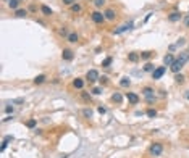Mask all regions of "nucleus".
Returning <instances> with one entry per match:
<instances>
[{
  "label": "nucleus",
  "mask_w": 189,
  "mask_h": 158,
  "mask_svg": "<svg viewBox=\"0 0 189 158\" xmlns=\"http://www.w3.org/2000/svg\"><path fill=\"white\" fill-rule=\"evenodd\" d=\"M84 84H86V77H74L73 82H71V85H73L74 89H78V90L84 89Z\"/></svg>",
  "instance_id": "nucleus-8"
},
{
  "label": "nucleus",
  "mask_w": 189,
  "mask_h": 158,
  "mask_svg": "<svg viewBox=\"0 0 189 158\" xmlns=\"http://www.w3.org/2000/svg\"><path fill=\"white\" fill-rule=\"evenodd\" d=\"M81 97L84 98L86 102H90V94H87V92H81Z\"/></svg>",
  "instance_id": "nucleus-37"
},
{
  "label": "nucleus",
  "mask_w": 189,
  "mask_h": 158,
  "mask_svg": "<svg viewBox=\"0 0 189 158\" xmlns=\"http://www.w3.org/2000/svg\"><path fill=\"white\" fill-rule=\"evenodd\" d=\"M45 81H47V76H45V74H39V76H36V77L33 79V82H34L36 85H41V84H44Z\"/></svg>",
  "instance_id": "nucleus-19"
},
{
  "label": "nucleus",
  "mask_w": 189,
  "mask_h": 158,
  "mask_svg": "<svg viewBox=\"0 0 189 158\" xmlns=\"http://www.w3.org/2000/svg\"><path fill=\"white\" fill-rule=\"evenodd\" d=\"M155 68H157V66L154 65V63H150V61H147V63L144 65V68H142V71H144V73H152V71H154Z\"/></svg>",
  "instance_id": "nucleus-24"
},
{
  "label": "nucleus",
  "mask_w": 189,
  "mask_h": 158,
  "mask_svg": "<svg viewBox=\"0 0 189 158\" xmlns=\"http://www.w3.org/2000/svg\"><path fill=\"white\" fill-rule=\"evenodd\" d=\"M131 28H133V23H126V24L120 26L118 29H115V31H113V34H121V33H124V31H129Z\"/></svg>",
  "instance_id": "nucleus-15"
},
{
  "label": "nucleus",
  "mask_w": 189,
  "mask_h": 158,
  "mask_svg": "<svg viewBox=\"0 0 189 158\" xmlns=\"http://www.w3.org/2000/svg\"><path fill=\"white\" fill-rule=\"evenodd\" d=\"M124 97H126V100H128V103H129V105H137V103L141 102V97H139L136 92H126V95H124Z\"/></svg>",
  "instance_id": "nucleus-7"
},
{
  "label": "nucleus",
  "mask_w": 189,
  "mask_h": 158,
  "mask_svg": "<svg viewBox=\"0 0 189 158\" xmlns=\"http://www.w3.org/2000/svg\"><path fill=\"white\" fill-rule=\"evenodd\" d=\"M99 79H100V74H99V71H97V69H89V71L86 73V81L90 82V84L97 82Z\"/></svg>",
  "instance_id": "nucleus-5"
},
{
  "label": "nucleus",
  "mask_w": 189,
  "mask_h": 158,
  "mask_svg": "<svg viewBox=\"0 0 189 158\" xmlns=\"http://www.w3.org/2000/svg\"><path fill=\"white\" fill-rule=\"evenodd\" d=\"M21 2H23V0H8V2H7V5H8L10 10H13V12H15V10L20 8Z\"/></svg>",
  "instance_id": "nucleus-14"
},
{
  "label": "nucleus",
  "mask_w": 189,
  "mask_h": 158,
  "mask_svg": "<svg viewBox=\"0 0 189 158\" xmlns=\"http://www.w3.org/2000/svg\"><path fill=\"white\" fill-rule=\"evenodd\" d=\"M158 92H160V95H162V97H165V95H167V92H165L163 89H162V90H158Z\"/></svg>",
  "instance_id": "nucleus-44"
},
{
  "label": "nucleus",
  "mask_w": 189,
  "mask_h": 158,
  "mask_svg": "<svg viewBox=\"0 0 189 158\" xmlns=\"http://www.w3.org/2000/svg\"><path fill=\"white\" fill-rule=\"evenodd\" d=\"M149 153L152 155V157H160V155L163 153V144H162V142H154V144H150Z\"/></svg>",
  "instance_id": "nucleus-3"
},
{
  "label": "nucleus",
  "mask_w": 189,
  "mask_h": 158,
  "mask_svg": "<svg viewBox=\"0 0 189 158\" xmlns=\"http://www.w3.org/2000/svg\"><path fill=\"white\" fill-rule=\"evenodd\" d=\"M184 81H186L184 74H181V73L175 74V82H176V84H184Z\"/></svg>",
  "instance_id": "nucleus-25"
},
{
  "label": "nucleus",
  "mask_w": 189,
  "mask_h": 158,
  "mask_svg": "<svg viewBox=\"0 0 189 158\" xmlns=\"http://www.w3.org/2000/svg\"><path fill=\"white\" fill-rule=\"evenodd\" d=\"M139 60H141V53H137V52L128 53V61H129V63H137Z\"/></svg>",
  "instance_id": "nucleus-13"
},
{
  "label": "nucleus",
  "mask_w": 189,
  "mask_h": 158,
  "mask_svg": "<svg viewBox=\"0 0 189 158\" xmlns=\"http://www.w3.org/2000/svg\"><path fill=\"white\" fill-rule=\"evenodd\" d=\"M58 34H60V36L62 37H68V28H66V26H62V28H60V31H58Z\"/></svg>",
  "instance_id": "nucleus-33"
},
{
  "label": "nucleus",
  "mask_w": 189,
  "mask_h": 158,
  "mask_svg": "<svg viewBox=\"0 0 189 158\" xmlns=\"http://www.w3.org/2000/svg\"><path fill=\"white\" fill-rule=\"evenodd\" d=\"M102 92H103V87H102V85H95V87H92V89H90V94H92V95H100Z\"/></svg>",
  "instance_id": "nucleus-27"
},
{
  "label": "nucleus",
  "mask_w": 189,
  "mask_h": 158,
  "mask_svg": "<svg viewBox=\"0 0 189 158\" xmlns=\"http://www.w3.org/2000/svg\"><path fill=\"white\" fill-rule=\"evenodd\" d=\"M28 13H29V10L18 8V10H15V16H16V18H26V16H28Z\"/></svg>",
  "instance_id": "nucleus-20"
},
{
  "label": "nucleus",
  "mask_w": 189,
  "mask_h": 158,
  "mask_svg": "<svg viewBox=\"0 0 189 158\" xmlns=\"http://www.w3.org/2000/svg\"><path fill=\"white\" fill-rule=\"evenodd\" d=\"M62 2H63V5H65V7H71V5H74L78 0H62Z\"/></svg>",
  "instance_id": "nucleus-35"
},
{
  "label": "nucleus",
  "mask_w": 189,
  "mask_h": 158,
  "mask_svg": "<svg viewBox=\"0 0 189 158\" xmlns=\"http://www.w3.org/2000/svg\"><path fill=\"white\" fill-rule=\"evenodd\" d=\"M145 115H147L149 118H155L157 115H158V111H157L155 108H147V111H145Z\"/></svg>",
  "instance_id": "nucleus-32"
},
{
  "label": "nucleus",
  "mask_w": 189,
  "mask_h": 158,
  "mask_svg": "<svg viewBox=\"0 0 189 158\" xmlns=\"http://www.w3.org/2000/svg\"><path fill=\"white\" fill-rule=\"evenodd\" d=\"M167 73V66H157L155 69H154L152 73V79L154 81H158V79H162V77H163V74Z\"/></svg>",
  "instance_id": "nucleus-6"
},
{
  "label": "nucleus",
  "mask_w": 189,
  "mask_h": 158,
  "mask_svg": "<svg viewBox=\"0 0 189 158\" xmlns=\"http://www.w3.org/2000/svg\"><path fill=\"white\" fill-rule=\"evenodd\" d=\"M36 124H37L36 118H31V119H28V121H26V127H29V129H34V127H36Z\"/></svg>",
  "instance_id": "nucleus-30"
},
{
  "label": "nucleus",
  "mask_w": 189,
  "mask_h": 158,
  "mask_svg": "<svg viewBox=\"0 0 189 158\" xmlns=\"http://www.w3.org/2000/svg\"><path fill=\"white\" fill-rule=\"evenodd\" d=\"M39 8H41V13L44 15V16H50V15H54L52 8H50V7H47V5H44V3H42L41 7H39Z\"/></svg>",
  "instance_id": "nucleus-18"
},
{
  "label": "nucleus",
  "mask_w": 189,
  "mask_h": 158,
  "mask_svg": "<svg viewBox=\"0 0 189 158\" xmlns=\"http://www.w3.org/2000/svg\"><path fill=\"white\" fill-rule=\"evenodd\" d=\"M154 55H155V52H154V50H145V52H141V60L147 61V60H150Z\"/></svg>",
  "instance_id": "nucleus-16"
},
{
  "label": "nucleus",
  "mask_w": 189,
  "mask_h": 158,
  "mask_svg": "<svg viewBox=\"0 0 189 158\" xmlns=\"http://www.w3.org/2000/svg\"><path fill=\"white\" fill-rule=\"evenodd\" d=\"M167 20H168L170 23H179V21L183 20V15H181V12H176V10H175V12H171L168 16H167Z\"/></svg>",
  "instance_id": "nucleus-10"
},
{
  "label": "nucleus",
  "mask_w": 189,
  "mask_h": 158,
  "mask_svg": "<svg viewBox=\"0 0 189 158\" xmlns=\"http://www.w3.org/2000/svg\"><path fill=\"white\" fill-rule=\"evenodd\" d=\"M13 111H15V106H13V105H7V106H5V113L13 115Z\"/></svg>",
  "instance_id": "nucleus-34"
},
{
  "label": "nucleus",
  "mask_w": 189,
  "mask_h": 158,
  "mask_svg": "<svg viewBox=\"0 0 189 158\" xmlns=\"http://www.w3.org/2000/svg\"><path fill=\"white\" fill-rule=\"evenodd\" d=\"M142 97L145 98V102H147L149 105H152L154 102H155V90H154V87H150V85H145V87H142Z\"/></svg>",
  "instance_id": "nucleus-2"
},
{
  "label": "nucleus",
  "mask_w": 189,
  "mask_h": 158,
  "mask_svg": "<svg viewBox=\"0 0 189 158\" xmlns=\"http://www.w3.org/2000/svg\"><path fill=\"white\" fill-rule=\"evenodd\" d=\"M13 140V136H5L3 140H2V147H0V152H5V149H7V145H8V142Z\"/></svg>",
  "instance_id": "nucleus-21"
},
{
  "label": "nucleus",
  "mask_w": 189,
  "mask_h": 158,
  "mask_svg": "<svg viewBox=\"0 0 189 158\" xmlns=\"http://www.w3.org/2000/svg\"><path fill=\"white\" fill-rule=\"evenodd\" d=\"M184 98H186V100H189V90H186V92H184Z\"/></svg>",
  "instance_id": "nucleus-43"
},
{
  "label": "nucleus",
  "mask_w": 189,
  "mask_h": 158,
  "mask_svg": "<svg viewBox=\"0 0 189 158\" xmlns=\"http://www.w3.org/2000/svg\"><path fill=\"white\" fill-rule=\"evenodd\" d=\"M29 12H37V7L36 5H31V7H29Z\"/></svg>",
  "instance_id": "nucleus-41"
},
{
  "label": "nucleus",
  "mask_w": 189,
  "mask_h": 158,
  "mask_svg": "<svg viewBox=\"0 0 189 158\" xmlns=\"http://www.w3.org/2000/svg\"><path fill=\"white\" fill-rule=\"evenodd\" d=\"M184 26H186V28H189V15L184 18Z\"/></svg>",
  "instance_id": "nucleus-40"
},
{
  "label": "nucleus",
  "mask_w": 189,
  "mask_h": 158,
  "mask_svg": "<svg viewBox=\"0 0 189 158\" xmlns=\"http://www.w3.org/2000/svg\"><path fill=\"white\" fill-rule=\"evenodd\" d=\"M24 102V98H16V100H13V103H23Z\"/></svg>",
  "instance_id": "nucleus-42"
},
{
  "label": "nucleus",
  "mask_w": 189,
  "mask_h": 158,
  "mask_svg": "<svg viewBox=\"0 0 189 158\" xmlns=\"http://www.w3.org/2000/svg\"><path fill=\"white\" fill-rule=\"evenodd\" d=\"M81 10H82V7L78 3V2H76L74 5H71V7H70V12H71V13H79Z\"/></svg>",
  "instance_id": "nucleus-29"
},
{
  "label": "nucleus",
  "mask_w": 189,
  "mask_h": 158,
  "mask_svg": "<svg viewBox=\"0 0 189 158\" xmlns=\"http://www.w3.org/2000/svg\"><path fill=\"white\" fill-rule=\"evenodd\" d=\"M99 82H100V85H102V87H103V85H107V84H108V77H107V76H102V77L99 79Z\"/></svg>",
  "instance_id": "nucleus-36"
},
{
  "label": "nucleus",
  "mask_w": 189,
  "mask_h": 158,
  "mask_svg": "<svg viewBox=\"0 0 189 158\" xmlns=\"http://www.w3.org/2000/svg\"><path fill=\"white\" fill-rule=\"evenodd\" d=\"M111 63H113V58H111V57H107L105 60L102 61V68H110Z\"/></svg>",
  "instance_id": "nucleus-31"
},
{
  "label": "nucleus",
  "mask_w": 189,
  "mask_h": 158,
  "mask_svg": "<svg viewBox=\"0 0 189 158\" xmlns=\"http://www.w3.org/2000/svg\"><path fill=\"white\" fill-rule=\"evenodd\" d=\"M97 111H99L100 115H105V113H107V108H105V106H102V105H100V106H97Z\"/></svg>",
  "instance_id": "nucleus-38"
},
{
  "label": "nucleus",
  "mask_w": 189,
  "mask_h": 158,
  "mask_svg": "<svg viewBox=\"0 0 189 158\" xmlns=\"http://www.w3.org/2000/svg\"><path fill=\"white\" fill-rule=\"evenodd\" d=\"M92 3H94L95 8L99 10V8H102V7H105V5H107V0H92Z\"/></svg>",
  "instance_id": "nucleus-26"
},
{
  "label": "nucleus",
  "mask_w": 189,
  "mask_h": 158,
  "mask_svg": "<svg viewBox=\"0 0 189 158\" xmlns=\"http://www.w3.org/2000/svg\"><path fill=\"white\" fill-rule=\"evenodd\" d=\"M110 100L113 102V103H116V105H121L123 100H124V97H123V94L121 92H113L111 94V97H110Z\"/></svg>",
  "instance_id": "nucleus-12"
},
{
  "label": "nucleus",
  "mask_w": 189,
  "mask_h": 158,
  "mask_svg": "<svg viewBox=\"0 0 189 158\" xmlns=\"http://www.w3.org/2000/svg\"><path fill=\"white\" fill-rule=\"evenodd\" d=\"M82 116H84V118H92V116H94L92 108H82Z\"/></svg>",
  "instance_id": "nucleus-28"
},
{
  "label": "nucleus",
  "mask_w": 189,
  "mask_h": 158,
  "mask_svg": "<svg viewBox=\"0 0 189 158\" xmlns=\"http://www.w3.org/2000/svg\"><path fill=\"white\" fill-rule=\"evenodd\" d=\"M66 41L70 42V44H76V42L79 41L78 33H70V34H68V37H66Z\"/></svg>",
  "instance_id": "nucleus-22"
},
{
  "label": "nucleus",
  "mask_w": 189,
  "mask_h": 158,
  "mask_svg": "<svg viewBox=\"0 0 189 158\" xmlns=\"http://www.w3.org/2000/svg\"><path fill=\"white\" fill-rule=\"evenodd\" d=\"M175 60H176V58L173 57L171 53H167V55L163 57V65H165V66H171Z\"/></svg>",
  "instance_id": "nucleus-17"
},
{
  "label": "nucleus",
  "mask_w": 189,
  "mask_h": 158,
  "mask_svg": "<svg viewBox=\"0 0 189 158\" xmlns=\"http://www.w3.org/2000/svg\"><path fill=\"white\" fill-rule=\"evenodd\" d=\"M90 20H92V23H95V24H102L105 20V15H103L100 10H94V12L90 13Z\"/></svg>",
  "instance_id": "nucleus-4"
},
{
  "label": "nucleus",
  "mask_w": 189,
  "mask_h": 158,
  "mask_svg": "<svg viewBox=\"0 0 189 158\" xmlns=\"http://www.w3.org/2000/svg\"><path fill=\"white\" fill-rule=\"evenodd\" d=\"M103 15H105V20L107 21H115L116 16H118V12L115 8H107L103 12Z\"/></svg>",
  "instance_id": "nucleus-11"
},
{
  "label": "nucleus",
  "mask_w": 189,
  "mask_h": 158,
  "mask_svg": "<svg viewBox=\"0 0 189 158\" xmlns=\"http://www.w3.org/2000/svg\"><path fill=\"white\" fill-rule=\"evenodd\" d=\"M181 45H184V39H179V41L176 42V47H181Z\"/></svg>",
  "instance_id": "nucleus-39"
},
{
  "label": "nucleus",
  "mask_w": 189,
  "mask_h": 158,
  "mask_svg": "<svg viewBox=\"0 0 189 158\" xmlns=\"http://www.w3.org/2000/svg\"><path fill=\"white\" fill-rule=\"evenodd\" d=\"M188 58H189V55H186V53H183L179 58H176V60L173 61V65L170 66V69H171V73H179L181 69L184 68V63L188 61Z\"/></svg>",
  "instance_id": "nucleus-1"
},
{
  "label": "nucleus",
  "mask_w": 189,
  "mask_h": 158,
  "mask_svg": "<svg viewBox=\"0 0 189 158\" xmlns=\"http://www.w3.org/2000/svg\"><path fill=\"white\" fill-rule=\"evenodd\" d=\"M62 60L63 61H73L74 60V52L71 49H63L62 50Z\"/></svg>",
  "instance_id": "nucleus-9"
},
{
  "label": "nucleus",
  "mask_w": 189,
  "mask_h": 158,
  "mask_svg": "<svg viewBox=\"0 0 189 158\" xmlns=\"http://www.w3.org/2000/svg\"><path fill=\"white\" fill-rule=\"evenodd\" d=\"M120 85H121V87H129V85H131V77L123 76L120 79Z\"/></svg>",
  "instance_id": "nucleus-23"
}]
</instances>
